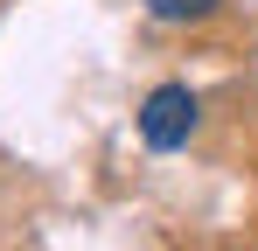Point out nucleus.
Returning <instances> with one entry per match:
<instances>
[{"label": "nucleus", "instance_id": "nucleus-1", "mask_svg": "<svg viewBox=\"0 0 258 251\" xmlns=\"http://www.w3.org/2000/svg\"><path fill=\"white\" fill-rule=\"evenodd\" d=\"M196 126H203V105H196L188 84H154V91H147V105H140V140H147L154 154L188 147Z\"/></svg>", "mask_w": 258, "mask_h": 251}, {"label": "nucleus", "instance_id": "nucleus-2", "mask_svg": "<svg viewBox=\"0 0 258 251\" xmlns=\"http://www.w3.org/2000/svg\"><path fill=\"white\" fill-rule=\"evenodd\" d=\"M223 0H147V14L154 21H210Z\"/></svg>", "mask_w": 258, "mask_h": 251}]
</instances>
